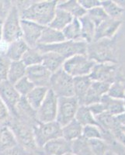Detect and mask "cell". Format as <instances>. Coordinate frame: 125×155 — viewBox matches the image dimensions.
I'll list each match as a JSON object with an SVG mask.
<instances>
[{
  "label": "cell",
  "instance_id": "cell-36",
  "mask_svg": "<svg viewBox=\"0 0 125 155\" xmlns=\"http://www.w3.org/2000/svg\"><path fill=\"white\" fill-rule=\"evenodd\" d=\"M13 85L21 97L27 96L29 92L35 87V85L29 80L27 76L22 78L21 79H19Z\"/></svg>",
  "mask_w": 125,
  "mask_h": 155
},
{
  "label": "cell",
  "instance_id": "cell-4",
  "mask_svg": "<svg viewBox=\"0 0 125 155\" xmlns=\"http://www.w3.org/2000/svg\"><path fill=\"white\" fill-rule=\"evenodd\" d=\"M23 37L21 18L16 4H13L9 14L2 23V41L10 44Z\"/></svg>",
  "mask_w": 125,
  "mask_h": 155
},
{
  "label": "cell",
  "instance_id": "cell-50",
  "mask_svg": "<svg viewBox=\"0 0 125 155\" xmlns=\"http://www.w3.org/2000/svg\"><path fill=\"white\" fill-rule=\"evenodd\" d=\"M120 130L122 131V133L125 135V126L120 125Z\"/></svg>",
  "mask_w": 125,
  "mask_h": 155
},
{
  "label": "cell",
  "instance_id": "cell-39",
  "mask_svg": "<svg viewBox=\"0 0 125 155\" xmlns=\"http://www.w3.org/2000/svg\"><path fill=\"white\" fill-rule=\"evenodd\" d=\"M107 95L109 96L118 99L125 100V88L120 81H117L111 84L108 90Z\"/></svg>",
  "mask_w": 125,
  "mask_h": 155
},
{
  "label": "cell",
  "instance_id": "cell-3",
  "mask_svg": "<svg viewBox=\"0 0 125 155\" xmlns=\"http://www.w3.org/2000/svg\"><path fill=\"white\" fill-rule=\"evenodd\" d=\"M88 44L83 41H65L52 45H41L38 44L36 48L44 54L52 51L61 55L65 60L77 54H86Z\"/></svg>",
  "mask_w": 125,
  "mask_h": 155
},
{
  "label": "cell",
  "instance_id": "cell-31",
  "mask_svg": "<svg viewBox=\"0 0 125 155\" xmlns=\"http://www.w3.org/2000/svg\"><path fill=\"white\" fill-rule=\"evenodd\" d=\"M42 60L43 54L37 48H29L21 58V61L27 68L41 64Z\"/></svg>",
  "mask_w": 125,
  "mask_h": 155
},
{
  "label": "cell",
  "instance_id": "cell-27",
  "mask_svg": "<svg viewBox=\"0 0 125 155\" xmlns=\"http://www.w3.org/2000/svg\"><path fill=\"white\" fill-rule=\"evenodd\" d=\"M73 19H74L73 16L69 14V12L62 9L57 8L55 16L48 27L59 31H62L73 20Z\"/></svg>",
  "mask_w": 125,
  "mask_h": 155
},
{
  "label": "cell",
  "instance_id": "cell-33",
  "mask_svg": "<svg viewBox=\"0 0 125 155\" xmlns=\"http://www.w3.org/2000/svg\"><path fill=\"white\" fill-rule=\"evenodd\" d=\"M101 6L106 12L108 17L111 19H120L124 9L120 8L113 0L101 1Z\"/></svg>",
  "mask_w": 125,
  "mask_h": 155
},
{
  "label": "cell",
  "instance_id": "cell-34",
  "mask_svg": "<svg viewBox=\"0 0 125 155\" xmlns=\"http://www.w3.org/2000/svg\"><path fill=\"white\" fill-rule=\"evenodd\" d=\"M72 151L77 155H93L90 149L88 140L83 137L72 141Z\"/></svg>",
  "mask_w": 125,
  "mask_h": 155
},
{
  "label": "cell",
  "instance_id": "cell-26",
  "mask_svg": "<svg viewBox=\"0 0 125 155\" xmlns=\"http://www.w3.org/2000/svg\"><path fill=\"white\" fill-rule=\"evenodd\" d=\"M83 126L74 119L70 123L62 127V137L69 142H72L83 136Z\"/></svg>",
  "mask_w": 125,
  "mask_h": 155
},
{
  "label": "cell",
  "instance_id": "cell-14",
  "mask_svg": "<svg viewBox=\"0 0 125 155\" xmlns=\"http://www.w3.org/2000/svg\"><path fill=\"white\" fill-rule=\"evenodd\" d=\"M121 24L122 20L120 19H116L107 18L106 20H104L96 27L94 41L111 40L116 35L117 32L120 29Z\"/></svg>",
  "mask_w": 125,
  "mask_h": 155
},
{
  "label": "cell",
  "instance_id": "cell-17",
  "mask_svg": "<svg viewBox=\"0 0 125 155\" xmlns=\"http://www.w3.org/2000/svg\"><path fill=\"white\" fill-rule=\"evenodd\" d=\"M42 151L44 155H63L72 151V142L63 137L51 140L44 145Z\"/></svg>",
  "mask_w": 125,
  "mask_h": 155
},
{
  "label": "cell",
  "instance_id": "cell-48",
  "mask_svg": "<svg viewBox=\"0 0 125 155\" xmlns=\"http://www.w3.org/2000/svg\"><path fill=\"white\" fill-rule=\"evenodd\" d=\"M2 23L3 21L0 19V43L2 41Z\"/></svg>",
  "mask_w": 125,
  "mask_h": 155
},
{
  "label": "cell",
  "instance_id": "cell-11",
  "mask_svg": "<svg viewBox=\"0 0 125 155\" xmlns=\"http://www.w3.org/2000/svg\"><path fill=\"white\" fill-rule=\"evenodd\" d=\"M58 98L51 89L48 90L45 99L37 111V120L38 123L45 124L56 120L58 112Z\"/></svg>",
  "mask_w": 125,
  "mask_h": 155
},
{
  "label": "cell",
  "instance_id": "cell-29",
  "mask_svg": "<svg viewBox=\"0 0 125 155\" xmlns=\"http://www.w3.org/2000/svg\"><path fill=\"white\" fill-rule=\"evenodd\" d=\"M65 41H83L81 34V24L79 19L74 18L73 20L62 30Z\"/></svg>",
  "mask_w": 125,
  "mask_h": 155
},
{
  "label": "cell",
  "instance_id": "cell-37",
  "mask_svg": "<svg viewBox=\"0 0 125 155\" xmlns=\"http://www.w3.org/2000/svg\"><path fill=\"white\" fill-rule=\"evenodd\" d=\"M86 14L92 21L93 22L96 27L100 24L102 22H103L104 20H106L107 18H109L106 15V12L102 8V6H98V7H96L94 9L87 11Z\"/></svg>",
  "mask_w": 125,
  "mask_h": 155
},
{
  "label": "cell",
  "instance_id": "cell-18",
  "mask_svg": "<svg viewBox=\"0 0 125 155\" xmlns=\"http://www.w3.org/2000/svg\"><path fill=\"white\" fill-rule=\"evenodd\" d=\"M100 102L103 105L106 113L111 116H117L125 112V100L123 99H114L106 94L102 97Z\"/></svg>",
  "mask_w": 125,
  "mask_h": 155
},
{
  "label": "cell",
  "instance_id": "cell-30",
  "mask_svg": "<svg viewBox=\"0 0 125 155\" xmlns=\"http://www.w3.org/2000/svg\"><path fill=\"white\" fill-rule=\"evenodd\" d=\"M27 68L23 64L21 61H12L8 72L7 81L14 85L19 79L26 76Z\"/></svg>",
  "mask_w": 125,
  "mask_h": 155
},
{
  "label": "cell",
  "instance_id": "cell-5",
  "mask_svg": "<svg viewBox=\"0 0 125 155\" xmlns=\"http://www.w3.org/2000/svg\"><path fill=\"white\" fill-rule=\"evenodd\" d=\"M96 64L87 54H77L66 59L62 69L72 78L88 76Z\"/></svg>",
  "mask_w": 125,
  "mask_h": 155
},
{
  "label": "cell",
  "instance_id": "cell-28",
  "mask_svg": "<svg viewBox=\"0 0 125 155\" xmlns=\"http://www.w3.org/2000/svg\"><path fill=\"white\" fill-rule=\"evenodd\" d=\"M79 19L81 24V34L83 41L86 42L88 44H91L94 41V37H95V24L87 16V14Z\"/></svg>",
  "mask_w": 125,
  "mask_h": 155
},
{
  "label": "cell",
  "instance_id": "cell-43",
  "mask_svg": "<svg viewBox=\"0 0 125 155\" xmlns=\"http://www.w3.org/2000/svg\"><path fill=\"white\" fill-rule=\"evenodd\" d=\"M79 2L86 12L96 7L101 6V1L99 0H79Z\"/></svg>",
  "mask_w": 125,
  "mask_h": 155
},
{
  "label": "cell",
  "instance_id": "cell-45",
  "mask_svg": "<svg viewBox=\"0 0 125 155\" xmlns=\"http://www.w3.org/2000/svg\"><path fill=\"white\" fill-rule=\"evenodd\" d=\"M88 108L90 109V112L93 113V115L95 117H96L99 115L102 114L104 112H106L103 105L100 102L90 105V106H88Z\"/></svg>",
  "mask_w": 125,
  "mask_h": 155
},
{
  "label": "cell",
  "instance_id": "cell-9",
  "mask_svg": "<svg viewBox=\"0 0 125 155\" xmlns=\"http://www.w3.org/2000/svg\"><path fill=\"white\" fill-rule=\"evenodd\" d=\"M79 106V102L75 96L58 98V112L55 121L62 127L70 123L76 117Z\"/></svg>",
  "mask_w": 125,
  "mask_h": 155
},
{
  "label": "cell",
  "instance_id": "cell-21",
  "mask_svg": "<svg viewBox=\"0 0 125 155\" xmlns=\"http://www.w3.org/2000/svg\"><path fill=\"white\" fill-rule=\"evenodd\" d=\"M65 59L57 53L49 51L43 54L42 64L52 74L62 68Z\"/></svg>",
  "mask_w": 125,
  "mask_h": 155
},
{
  "label": "cell",
  "instance_id": "cell-20",
  "mask_svg": "<svg viewBox=\"0 0 125 155\" xmlns=\"http://www.w3.org/2000/svg\"><path fill=\"white\" fill-rule=\"evenodd\" d=\"M28 48L29 47L23 39H19L10 44H8L5 54L11 61H21V58Z\"/></svg>",
  "mask_w": 125,
  "mask_h": 155
},
{
  "label": "cell",
  "instance_id": "cell-44",
  "mask_svg": "<svg viewBox=\"0 0 125 155\" xmlns=\"http://www.w3.org/2000/svg\"><path fill=\"white\" fill-rule=\"evenodd\" d=\"M0 155H30L19 145L9 148L8 150L0 152Z\"/></svg>",
  "mask_w": 125,
  "mask_h": 155
},
{
  "label": "cell",
  "instance_id": "cell-42",
  "mask_svg": "<svg viewBox=\"0 0 125 155\" xmlns=\"http://www.w3.org/2000/svg\"><path fill=\"white\" fill-rule=\"evenodd\" d=\"M10 117L11 115L9 110L2 102V100L0 99V126L7 124Z\"/></svg>",
  "mask_w": 125,
  "mask_h": 155
},
{
  "label": "cell",
  "instance_id": "cell-32",
  "mask_svg": "<svg viewBox=\"0 0 125 155\" xmlns=\"http://www.w3.org/2000/svg\"><path fill=\"white\" fill-rule=\"evenodd\" d=\"M83 127L87 125H96L98 126L96 120L93 113L90 112V109L86 106H79L77 110V113L75 117ZM99 127V126H98Z\"/></svg>",
  "mask_w": 125,
  "mask_h": 155
},
{
  "label": "cell",
  "instance_id": "cell-49",
  "mask_svg": "<svg viewBox=\"0 0 125 155\" xmlns=\"http://www.w3.org/2000/svg\"><path fill=\"white\" fill-rule=\"evenodd\" d=\"M104 155H118V154H117L115 152H113V151H111V150H108L105 153V154H104Z\"/></svg>",
  "mask_w": 125,
  "mask_h": 155
},
{
  "label": "cell",
  "instance_id": "cell-1",
  "mask_svg": "<svg viewBox=\"0 0 125 155\" xmlns=\"http://www.w3.org/2000/svg\"><path fill=\"white\" fill-rule=\"evenodd\" d=\"M58 1L44 0L37 1L18 8L21 19L29 20L43 27H48L51 23L57 9Z\"/></svg>",
  "mask_w": 125,
  "mask_h": 155
},
{
  "label": "cell",
  "instance_id": "cell-6",
  "mask_svg": "<svg viewBox=\"0 0 125 155\" xmlns=\"http://www.w3.org/2000/svg\"><path fill=\"white\" fill-rule=\"evenodd\" d=\"M49 89H51L58 98L74 96L73 78L68 74L62 68L51 74Z\"/></svg>",
  "mask_w": 125,
  "mask_h": 155
},
{
  "label": "cell",
  "instance_id": "cell-41",
  "mask_svg": "<svg viewBox=\"0 0 125 155\" xmlns=\"http://www.w3.org/2000/svg\"><path fill=\"white\" fill-rule=\"evenodd\" d=\"M13 2L8 0H0V19L4 21L9 14V11L12 8Z\"/></svg>",
  "mask_w": 125,
  "mask_h": 155
},
{
  "label": "cell",
  "instance_id": "cell-2",
  "mask_svg": "<svg viewBox=\"0 0 125 155\" xmlns=\"http://www.w3.org/2000/svg\"><path fill=\"white\" fill-rule=\"evenodd\" d=\"M7 125L10 127L16 137L18 145L30 155H44L41 149L37 147L34 135L33 126L11 116Z\"/></svg>",
  "mask_w": 125,
  "mask_h": 155
},
{
  "label": "cell",
  "instance_id": "cell-35",
  "mask_svg": "<svg viewBox=\"0 0 125 155\" xmlns=\"http://www.w3.org/2000/svg\"><path fill=\"white\" fill-rule=\"evenodd\" d=\"M82 137H83L88 140L94 139L103 140V132L98 126L87 125L83 127Z\"/></svg>",
  "mask_w": 125,
  "mask_h": 155
},
{
  "label": "cell",
  "instance_id": "cell-12",
  "mask_svg": "<svg viewBox=\"0 0 125 155\" xmlns=\"http://www.w3.org/2000/svg\"><path fill=\"white\" fill-rule=\"evenodd\" d=\"M21 96L17 92L14 85L9 81L0 82V99L9 110L11 116H15L16 109Z\"/></svg>",
  "mask_w": 125,
  "mask_h": 155
},
{
  "label": "cell",
  "instance_id": "cell-46",
  "mask_svg": "<svg viewBox=\"0 0 125 155\" xmlns=\"http://www.w3.org/2000/svg\"><path fill=\"white\" fill-rule=\"evenodd\" d=\"M115 120H116L117 123L119 125L125 126V112L121 113V114L118 115V116H115Z\"/></svg>",
  "mask_w": 125,
  "mask_h": 155
},
{
  "label": "cell",
  "instance_id": "cell-7",
  "mask_svg": "<svg viewBox=\"0 0 125 155\" xmlns=\"http://www.w3.org/2000/svg\"><path fill=\"white\" fill-rule=\"evenodd\" d=\"M111 40H101L93 41L87 46V56L96 63L114 61V49Z\"/></svg>",
  "mask_w": 125,
  "mask_h": 155
},
{
  "label": "cell",
  "instance_id": "cell-22",
  "mask_svg": "<svg viewBox=\"0 0 125 155\" xmlns=\"http://www.w3.org/2000/svg\"><path fill=\"white\" fill-rule=\"evenodd\" d=\"M65 41V39L62 31H59L50 27H44L37 45H52Z\"/></svg>",
  "mask_w": 125,
  "mask_h": 155
},
{
  "label": "cell",
  "instance_id": "cell-47",
  "mask_svg": "<svg viewBox=\"0 0 125 155\" xmlns=\"http://www.w3.org/2000/svg\"><path fill=\"white\" fill-rule=\"evenodd\" d=\"M115 2H116L120 8L125 9V0H122V1L118 0V1H115Z\"/></svg>",
  "mask_w": 125,
  "mask_h": 155
},
{
  "label": "cell",
  "instance_id": "cell-10",
  "mask_svg": "<svg viewBox=\"0 0 125 155\" xmlns=\"http://www.w3.org/2000/svg\"><path fill=\"white\" fill-rule=\"evenodd\" d=\"M119 67L113 62L96 63L89 76L94 81L108 83L110 85L118 81Z\"/></svg>",
  "mask_w": 125,
  "mask_h": 155
},
{
  "label": "cell",
  "instance_id": "cell-23",
  "mask_svg": "<svg viewBox=\"0 0 125 155\" xmlns=\"http://www.w3.org/2000/svg\"><path fill=\"white\" fill-rule=\"evenodd\" d=\"M49 88L47 87H34L28 93L27 96H25L27 102L29 103L34 110L37 111L38 108L41 106L42 102L45 99Z\"/></svg>",
  "mask_w": 125,
  "mask_h": 155
},
{
  "label": "cell",
  "instance_id": "cell-24",
  "mask_svg": "<svg viewBox=\"0 0 125 155\" xmlns=\"http://www.w3.org/2000/svg\"><path fill=\"white\" fill-rule=\"evenodd\" d=\"M57 8L66 11L76 19H80L87 13L86 11L82 7V5L77 0L58 1Z\"/></svg>",
  "mask_w": 125,
  "mask_h": 155
},
{
  "label": "cell",
  "instance_id": "cell-25",
  "mask_svg": "<svg viewBox=\"0 0 125 155\" xmlns=\"http://www.w3.org/2000/svg\"><path fill=\"white\" fill-rule=\"evenodd\" d=\"M18 145L10 127L6 124L0 126V152Z\"/></svg>",
  "mask_w": 125,
  "mask_h": 155
},
{
  "label": "cell",
  "instance_id": "cell-13",
  "mask_svg": "<svg viewBox=\"0 0 125 155\" xmlns=\"http://www.w3.org/2000/svg\"><path fill=\"white\" fill-rule=\"evenodd\" d=\"M21 28L23 33L22 39L29 48H36L44 27L32 21L21 19Z\"/></svg>",
  "mask_w": 125,
  "mask_h": 155
},
{
  "label": "cell",
  "instance_id": "cell-40",
  "mask_svg": "<svg viewBox=\"0 0 125 155\" xmlns=\"http://www.w3.org/2000/svg\"><path fill=\"white\" fill-rule=\"evenodd\" d=\"M11 62L12 61L5 54V52L0 51V82L7 80L8 72Z\"/></svg>",
  "mask_w": 125,
  "mask_h": 155
},
{
  "label": "cell",
  "instance_id": "cell-19",
  "mask_svg": "<svg viewBox=\"0 0 125 155\" xmlns=\"http://www.w3.org/2000/svg\"><path fill=\"white\" fill-rule=\"evenodd\" d=\"M92 82H93V81L89 75L73 78L74 96L78 99L80 106L83 105L85 96L86 95Z\"/></svg>",
  "mask_w": 125,
  "mask_h": 155
},
{
  "label": "cell",
  "instance_id": "cell-16",
  "mask_svg": "<svg viewBox=\"0 0 125 155\" xmlns=\"http://www.w3.org/2000/svg\"><path fill=\"white\" fill-rule=\"evenodd\" d=\"M110 85L108 83L93 81L86 95L85 96L82 106H89L100 102L102 97L107 94Z\"/></svg>",
  "mask_w": 125,
  "mask_h": 155
},
{
  "label": "cell",
  "instance_id": "cell-8",
  "mask_svg": "<svg viewBox=\"0 0 125 155\" xmlns=\"http://www.w3.org/2000/svg\"><path fill=\"white\" fill-rule=\"evenodd\" d=\"M36 143L40 149L51 140L62 137V127L56 121L41 124L37 123L33 127Z\"/></svg>",
  "mask_w": 125,
  "mask_h": 155
},
{
  "label": "cell",
  "instance_id": "cell-15",
  "mask_svg": "<svg viewBox=\"0 0 125 155\" xmlns=\"http://www.w3.org/2000/svg\"><path fill=\"white\" fill-rule=\"evenodd\" d=\"M51 74L52 73L42 64L28 67L26 73V76L36 87H47L48 88Z\"/></svg>",
  "mask_w": 125,
  "mask_h": 155
},
{
  "label": "cell",
  "instance_id": "cell-51",
  "mask_svg": "<svg viewBox=\"0 0 125 155\" xmlns=\"http://www.w3.org/2000/svg\"><path fill=\"white\" fill-rule=\"evenodd\" d=\"M63 155H77V154H76V153H73L72 151H70V152H67V153H65V154H63Z\"/></svg>",
  "mask_w": 125,
  "mask_h": 155
},
{
  "label": "cell",
  "instance_id": "cell-38",
  "mask_svg": "<svg viewBox=\"0 0 125 155\" xmlns=\"http://www.w3.org/2000/svg\"><path fill=\"white\" fill-rule=\"evenodd\" d=\"M88 141L90 149H91L93 155H104L105 153L109 150L108 144L104 140L94 139L90 140Z\"/></svg>",
  "mask_w": 125,
  "mask_h": 155
}]
</instances>
